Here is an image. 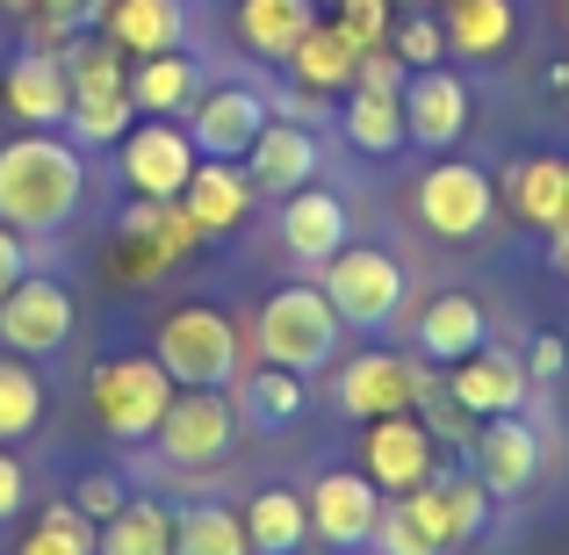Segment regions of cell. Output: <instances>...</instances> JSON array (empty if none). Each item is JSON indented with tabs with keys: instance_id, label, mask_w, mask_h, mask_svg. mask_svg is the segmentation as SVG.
<instances>
[{
	"instance_id": "1",
	"label": "cell",
	"mask_w": 569,
	"mask_h": 555,
	"mask_svg": "<svg viewBox=\"0 0 569 555\" xmlns=\"http://www.w3.org/2000/svg\"><path fill=\"white\" fill-rule=\"evenodd\" d=\"M87 202V152L72 138H8L0 145V224L51 238Z\"/></svg>"
},
{
	"instance_id": "2",
	"label": "cell",
	"mask_w": 569,
	"mask_h": 555,
	"mask_svg": "<svg viewBox=\"0 0 569 555\" xmlns=\"http://www.w3.org/2000/svg\"><path fill=\"white\" fill-rule=\"evenodd\" d=\"M58 58H66V87H72L66 138L80 145V152H101V145H123V130L138 123V101H130L123 51H116L109 37H72Z\"/></svg>"
},
{
	"instance_id": "3",
	"label": "cell",
	"mask_w": 569,
	"mask_h": 555,
	"mask_svg": "<svg viewBox=\"0 0 569 555\" xmlns=\"http://www.w3.org/2000/svg\"><path fill=\"white\" fill-rule=\"evenodd\" d=\"M339 310L332 296L318 289V281H289V289H274L260 304V325H252V339H260V361L267 368H296V375H318L339 361Z\"/></svg>"
},
{
	"instance_id": "4",
	"label": "cell",
	"mask_w": 569,
	"mask_h": 555,
	"mask_svg": "<svg viewBox=\"0 0 569 555\" xmlns=\"http://www.w3.org/2000/svg\"><path fill=\"white\" fill-rule=\"evenodd\" d=\"M238 325L209 304H181L159 318L152 333V361L173 375V389H231L238 383Z\"/></svg>"
},
{
	"instance_id": "5",
	"label": "cell",
	"mask_w": 569,
	"mask_h": 555,
	"mask_svg": "<svg viewBox=\"0 0 569 555\" xmlns=\"http://www.w3.org/2000/svg\"><path fill=\"white\" fill-rule=\"evenodd\" d=\"M87 404H94L109 440H123V447L152 440L167 404H173V375L152 354H109V361H94V375H87Z\"/></svg>"
},
{
	"instance_id": "6",
	"label": "cell",
	"mask_w": 569,
	"mask_h": 555,
	"mask_svg": "<svg viewBox=\"0 0 569 555\" xmlns=\"http://www.w3.org/2000/svg\"><path fill=\"white\" fill-rule=\"evenodd\" d=\"M318 289L332 296L339 325H353V333H382V325L403 310V289H411V281H403L397 252H382V246H339L332 260H325Z\"/></svg>"
},
{
	"instance_id": "7",
	"label": "cell",
	"mask_w": 569,
	"mask_h": 555,
	"mask_svg": "<svg viewBox=\"0 0 569 555\" xmlns=\"http://www.w3.org/2000/svg\"><path fill=\"white\" fill-rule=\"evenodd\" d=\"M411 209H418V224H426L432 238L469 246V238H483L490 217H498V181H490L483 167H469V159H440V167L418 174Z\"/></svg>"
},
{
	"instance_id": "8",
	"label": "cell",
	"mask_w": 569,
	"mask_h": 555,
	"mask_svg": "<svg viewBox=\"0 0 569 555\" xmlns=\"http://www.w3.org/2000/svg\"><path fill=\"white\" fill-rule=\"evenodd\" d=\"M194 246H202V231H194V217L181 202L138 195V202L123 209V224H116V275L123 281H159L167 267H181Z\"/></svg>"
},
{
	"instance_id": "9",
	"label": "cell",
	"mask_w": 569,
	"mask_h": 555,
	"mask_svg": "<svg viewBox=\"0 0 569 555\" xmlns=\"http://www.w3.org/2000/svg\"><path fill=\"white\" fill-rule=\"evenodd\" d=\"M432 469H440V433H432L418 412L368 418V433H361V476L382 490V498H411Z\"/></svg>"
},
{
	"instance_id": "10",
	"label": "cell",
	"mask_w": 569,
	"mask_h": 555,
	"mask_svg": "<svg viewBox=\"0 0 569 555\" xmlns=\"http://www.w3.org/2000/svg\"><path fill=\"white\" fill-rule=\"evenodd\" d=\"M238 440V412L223 389H173L167 418H159L152 447L173 462V469H217Z\"/></svg>"
},
{
	"instance_id": "11",
	"label": "cell",
	"mask_w": 569,
	"mask_h": 555,
	"mask_svg": "<svg viewBox=\"0 0 569 555\" xmlns=\"http://www.w3.org/2000/svg\"><path fill=\"white\" fill-rule=\"evenodd\" d=\"M194 167H202V152H194L188 123H173V116H138V123L123 130V181H130V195L181 202Z\"/></svg>"
},
{
	"instance_id": "12",
	"label": "cell",
	"mask_w": 569,
	"mask_h": 555,
	"mask_svg": "<svg viewBox=\"0 0 569 555\" xmlns=\"http://www.w3.org/2000/svg\"><path fill=\"white\" fill-rule=\"evenodd\" d=\"M72 339V289L51 275H22L8 296H0V354H22V361H43Z\"/></svg>"
},
{
	"instance_id": "13",
	"label": "cell",
	"mask_w": 569,
	"mask_h": 555,
	"mask_svg": "<svg viewBox=\"0 0 569 555\" xmlns=\"http://www.w3.org/2000/svg\"><path fill=\"white\" fill-rule=\"evenodd\" d=\"M403 505H411V519L440 548H469L476 534L490 527V513H498V498L483 490V476H476V469H432Z\"/></svg>"
},
{
	"instance_id": "14",
	"label": "cell",
	"mask_w": 569,
	"mask_h": 555,
	"mask_svg": "<svg viewBox=\"0 0 569 555\" xmlns=\"http://www.w3.org/2000/svg\"><path fill=\"white\" fill-rule=\"evenodd\" d=\"M432 389L426 368H411V354H389V347H368L339 368V412L347 418H389V412H418V397Z\"/></svg>"
},
{
	"instance_id": "15",
	"label": "cell",
	"mask_w": 569,
	"mask_h": 555,
	"mask_svg": "<svg viewBox=\"0 0 569 555\" xmlns=\"http://www.w3.org/2000/svg\"><path fill=\"white\" fill-rule=\"evenodd\" d=\"M469 462H476V476H483L490 498H527V490L541 484L548 440H541V426H527L519 412H505V418H483V433L469 440Z\"/></svg>"
},
{
	"instance_id": "16",
	"label": "cell",
	"mask_w": 569,
	"mask_h": 555,
	"mask_svg": "<svg viewBox=\"0 0 569 555\" xmlns=\"http://www.w3.org/2000/svg\"><path fill=\"white\" fill-rule=\"evenodd\" d=\"M303 513H310V534L325 548H368L376 542V519H382V490L361 469H325L310 484Z\"/></svg>"
},
{
	"instance_id": "17",
	"label": "cell",
	"mask_w": 569,
	"mask_h": 555,
	"mask_svg": "<svg viewBox=\"0 0 569 555\" xmlns=\"http://www.w3.org/2000/svg\"><path fill=\"white\" fill-rule=\"evenodd\" d=\"M469 116H476V95L461 72L447 66H426L403 80V130H411V145H426V152H447V145L469 138Z\"/></svg>"
},
{
	"instance_id": "18",
	"label": "cell",
	"mask_w": 569,
	"mask_h": 555,
	"mask_svg": "<svg viewBox=\"0 0 569 555\" xmlns=\"http://www.w3.org/2000/svg\"><path fill=\"white\" fill-rule=\"evenodd\" d=\"M267 95L260 87H202V101L181 116L188 123V138H194V152L202 159H246L252 152V138L267 130Z\"/></svg>"
},
{
	"instance_id": "19",
	"label": "cell",
	"mask_w": 569,
	"mask_h": 555,
	"mask_svg": "<svg viewBox=\"0 0 569 555\" xmlns=\"http://www.w3.org/2000/svg\"><path fill=\"white\" fill-rule=\"evenodd\" d=\"M527 354H505V347H476L469 361H455L447 375V404L461 418H505V412H527Z\"/></svg>"
},
{
	"instance_id": "20",
	"label": "cell",
	"mask_w": 569,
	"mask_h": 555,
	"mask_svg": "<svg viewBox=\"0 0 569 555\" xmlns=\"http://www.w3.org/2000/svg\"><path fill=\"white\" fill-rule=\"evenodd\" d=\"M318 167H325V152H318V138H310V123H289V116H267V130L252 138V152H246V174H252L260 195L310 188Z\"/></svg>"
},
{
	"instance_id": "21",
	"label": "cell",
	"mask_w": 569,
	"mask_h": 555,
	"mask_svg": "<svg viewBox=\"0 0 569 555\" xmlns=\"http://www.w3.org/2000/svg\"><path fill=\"white\" fill-rule=\"evenodd\" d=\"M411 347L426 354V361H440V368L469 361L476 347H490V310L476 304L469 289H440L426 310H418V325H411Z\"/></svg>"
},
{
	"instance_id": "22",
	"label": "cell",
	"mask_w": 569,
	"mask_h": 555,
	"mask_svg": "<svg viewBox=\"0 0 569 555\" xmlns=\"http://www.w3.org/2000/svg\"><path fill=\"white\" fill-rule=\"evenodd\" d=\"M252 202H260V188H252L246 159H202L194 181H188V195H181V209L194 217V231H202V238L238 231V224L252 217Z\"/></svg>"
},
{
	"instance_id": "23",
	"label": "cell",
	"mask_w": 569,
	"mask_h": 555,
	"mask_svg": "<svg viewBox=\"0 0 569 555\" xmlns=\"http://www.w3.org/2000/svg\"><path fill=\"white\" fill-rule=\"evenodd\" d=\"M0 101H8L14 123L29 130H58L72 109V87H66V58L58 51H22L8 66V87H0Z\"/></svg>"
},
{
	"instance_id": "24",
	"label": "cell",
	"mask_w": 569,
	"mask_h": 555,
	"mask_svg": "<svg viewBox=\"0 0 569 555\" xmlns=\"http://www.w3.org/2000/svg\"><path fill=\"white\" fill-rule=\"evenodd\" d=\"M101 37L130 58H159V51H181V29H188V8L181 0H101Z\"/></svg>"
},
{
	"instance_id": "25",
	"label": "cell",
	"mask_w": 569,
	"mask_h": 555,
	"mask_svg": "<svg viewBox=\"0 0 569 555\" xmlns=\"http://www.w3.org/2000/svg\"><path fill=\"white\" fill-rule=\"evenodd\" d=\"M347 202L339 195H325L318 181L310 188H296V195H281V246L296 252V260H310V267H325L339 246H347Z\"/></svg>"
},
{
	"instance_id": "26",
	"label": "cell",
	"mask_w": 569,
	"mask_h": 555,
	"mask_svg": "<svg viewBox=\"0 0 569 555\" xmlns=\"http://www.w3.org/2000/svg\"><path fill=\"white\" fill-rule=\"evenodd\" d=\"M281 66H289V80L310 87V95H347L353 66H361V43H353L339 22H325V14H318V22L296 37V51L281 58Z\"/></svg>"
},
{
	"instance_id": "27",
	"label": "cell",
	"mask_w": 569,
	"mask_h": 555,
	"mask_svg": "<svg viewBox=\"0 0 569 555\" xmlns=\"http://www.w3.org/2000/svg\"><path fill=\"white\" fill-rule=\"evenodd\" d=\"M505 202H512L533 231H556V224H569V159L541 152V159L505 167Z\"/></svg>"
},
{
	"instance_id": "28",
	"label": "cell",
	"mask_w": 569,
	"mask_h": 555,
	"mask_svg": "<svg viewBox=\"0 0 569 555\" xmlns=\"http://www.w3.org/2000/svg\"><path fill=\"white\" fill-rule=\"evenodd\" d=\"M130 101H138V116H181L202 101V66H194L188 51H159V58H138V72H130Z\"/></svg>"
},
{
	"instance_id": "29",
	"label": "cell",
	"mask_w": 569,
	"mask_h": 555,
	"mask_svg": "<svg viewBox=\"0 0 569 555\" xmlns=\"http://www.w3.org/2000/svg\"><path fill=\"white\" fill-rule=\"evenodd\" d=\"M310 22H318V0H238V43L267 66H281Z\"/></svg>"
},
{
	"instance_id": "30",
	"label": "cell",
	"mask_w": 569,
	"mask_h": 555,
	"mask_svg": "<svg viewBox=\"0 0 569 555\" xmlns=\"http://www.w3.org/2000/svg\"><path fill=\"white\" fill-rule=\"evenodd\" d=\"M339 130H347V145L368 152V159H389V152L411 145V130H403V95H368V87H347Z\"/></svg>"
},
{
	"instance_id": "31",
	"label": "cell",
	"mask_w": 569,
	"mask_h": 555,
	"mask_svg": "<svg viewBox=\"0 0 569 555\" xmlns=\"http://www.w3.org/2000/svg\"><path fill=\"white\" fill-rule=\"evenodd\" d=\"M440 22H447V51L498 58L505 43H512V29H519V8L512 0H447Z\"/></svg>"
},
{
	"instance_id": "32",
	"label": "cell",
	"mask_w": 569,
	"mask_h": 555,
	"mask_svg": "<svg viewBox=\"0 0 569 555\" xmlns=\"http://www.w3.org/2000/svg\"><path fill=\"white\" fill-rule=\"evenodd\" d=\"M246 542H252V555H296V548L310 542L303 498H296V490H281V484L252 490V498H246Z\"/></svg>"
},
{
	"instance_id": "33",
	"label": "cell",
	"mask_w": 569,
	"mask_h": 555,
	"mask_svg": "<svg viewBox=\"0 0 569 555\" xmlns=\"http://www.w3.org/2000/svg\"><path fill=\"white\" fill-rule=\"evenodd\" d=\"M303 404H310V375H296V368H252L246 383H238V412H246V426H260V433L296 426Z\"/></svg>"
},
{
	"instance_id": "34",
	"label": "cell",
	"mask_w": 569,
	"mask_h": 555,
	"mask_svg": "<svg viewBox=\"0 0 569 555\" xmlns=\"http://www.w3.org/2000/svg\"><path fill=\"white\" fill-rule=\"evenodd\" d=\"M94 555H173V513L159 498H123V513L101 519Z\"/></svg>"
},
{
	"instance_id": "35",
	"label": "cell",
	"mask_w": 569,
	"mask_h": 555,
	"mask_svg": "<svg viewBox=\"0 0 569 555\" xmlns=\"http://www.w3.org/2000/svg\"><path fill=\"white\" fill-rule=\"evenodd\" d=\"M173 555H252L246 519L231 505H181L173 513Z\"/></svg>"
},
{
	"instance_id": "36",
	"label": "cell",
	"mask_w": 569,
	"mask_h": 555,
	"mask_svg": "<svg viewBox=\"0 0 569 555\" xmlns=\"http://www.w3.org/2000/svg\"><path fill=\"white\" fill-rule=\"evenodd\" d=\"M43 426V383L22 354H0V447L29 440Z\"/></svg>"
},
{
	"instance_id": "37",
	"label": "cell",
	"mask_w": 569,
	"mask_h": 555,
	"mask_svg": "<svg viewBox=\"0 0 569 555\" xmlns=\"http://www.w3.org/2000/svg\"><path fill=\"white\" fill-rule=\"evenodd\" d=\"M94 542H101L94 519H87L72 498H51L37 513V527L22 534V548H14V555H94Z\"/></svg>"
},
{
	"instance_id": "38",
	"label": "cell",
	"mask_w": 569,
	"mask_h": 555,
	"mask_svg": "<svg viewBox=\"0 0 569 555\" xmlns=\"http://www.w3.org/2000/svg\"><path fill=\"white\" fill-rule=\"evenodd\" d=\"M389 51H397L411 72L440 66V51H447V22H440V8H397V29H389Z\"/></svg>"
},
{
	"instance_id": "39",
	"label": "cell",
	"mask_w": 569,
	"mask_h": 555,
	"mask_svg": "<svg viewBox=\"0 0 569 555\" xmlns=\"http://www.w3.org/2000/svg\"><path fill=\"white\" fill-rule=\"evenodd\" d=\"M368 548H382V555H447V548L411 519V505H403V498H382V519H376V542H368Z\"/></svg>"
},
{
	"instance_id": "40",
	"label": "cell",
	"mask_w": 569,
	"mask_h": 555,
	"mask_svg": "<svg viewBox=\"0 0 569 555\" xmlns=\"http://www.w3.org/2000/svg\"><path fill=\"white\" fill-rule=\"evenodd\" d=\"M332 22L361 51H376V43H389V29H397V0H332Z\"/></svg>"
},
{
	"instance_id": "41",
	"label": "cell",
	"mask_w": 569,
	"mask_h": 555,
	"mask_svg": "<svg viewBox=\"0 0 569 555\" xmlns=\"http://www.w3.org/2000/svg\"><path fill=\"white\" fill-rule=\"evenodd\" d=\"M403 80H411V66H403L389 43L361 51V66H353V87H368V95H403Z\"/></svg>"
},
{
	"instance_id": "42",
	"label": "cell",
	"mask_w": 569,
	"mask_h": 555,
	"mask_svg": "<svg viewBox=\"0 0 569 555\" xmlns=\"http://www.w3.org/2000/svg\"><path fill=\"white\" fill-rule=\"evenodd\" d=\"M72 505H80V513L94 519V527H101V519H116V513H123V476L87 469V476H80V490H72Z\"/></svg>"
},
{
	"instance_id": "43",
	"label": "cell",
	"mask_w": 569,
	"mask_h": 555,
	"mask_svg": "<svg viewBox=\"0 0 569 555\" xmlns=\"http://www.w3.org/2000/svg\"><path fill=\"white\" fill-rule=\"evenodd\" d=\"M527 375H533V383H562V375H569V339H562V333H533Z\"/></svg>"
},
{
	"instance_id": "44",
	"label": "cell",
	"mask_w": 569,
	"mask_h": 555,
	"mask_svg": "<svg viewBox=\"0 0 569 555\" xmlns=\"http://www.w3.org/2000/svg\"><path fill=\"white\" fill-rule=\"evenodd\" d=\"M22 498H29V469L8 455V447H0V527H8V519L22 513Z\"/></svg>"
},
{
	"instance_id": "45",
	"label": "cell",
	"mask_w": 569,
	"mask_h": 555,
	"mask_svg": "<svg viewBox=\"0 0 569 555\" xmlns=\"http://www.w3.org/2000/svg\"><path fill=\"white\" fill-rule=\"evenodd\" d=\"M29 14H43V22H58V29H80V22L101 14V0H37Z\"/></svg>"
},
{
	"instance_id": "46",
	"label": "cell",
	"mask_w": 569,
	"mask_h": 555,
	"mask_svg": "<svg viewBox=\"0 0 569 555\" xmlns=\"http://www.w3.org/2000/svg\"><path fill=\"white\" fill-rule=\"evenodd\" d=\"M29 275V252H22V231H8V224H0V296L14 289V281Z\"/></svg>"
},
{
	"instance_id": "47",
	"label": "cell",
	"mask_w": 569,
	"mask_h": 555,
	"mask_svg": "<svg viewBox=\"0 0 569 555\" xmlns=\"http://www.w3.org/2000/svg\"><path fill=\"white\" fill-rule=\"evenodd\" d=\"M548 267H556V275H569V224H556V231H548Z\"/></svg>"
},
{
	"instance_id": "48",
	"label": "cell",
	"mask_w": 569,
	"mask_h": 555,
	"mask_svg": "<svg viewBox=\"0 0 569 555\" xmlns=\"http://www.w3.org/2000/svg\"><path fill=\"white\" fill-rule=\"evenodd\" d=\"M548 87H556V95L569 101V58H556V66H548Z\"/></svg>"
},
{
	"instance_id": "49",
	"label": "cell",
	"mask_w": 569,
	"mask_h": 555,
	"mask_svg": "<svg viewBox=\"0 0 569 555\" xmlns=\"http://www.w3.org/2000/svg\"><path fill=\"white\" fill-rule=\"evenodd\" d=\"M0 8H8V14H29V8H37V0H0Z\"/></svg>"
}]
</instances>
